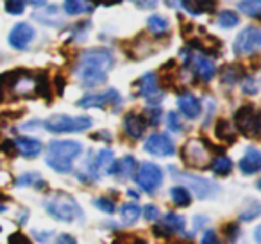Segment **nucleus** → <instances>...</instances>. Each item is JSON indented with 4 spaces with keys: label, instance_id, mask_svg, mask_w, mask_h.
<instances>
[{
    "label": "nucleus",
    "instance_id": "nucleus-9",
    "mask_svg": "<svg viewBox=\"0 0 261 244\" xmlns=\"http://www.w3.org/2000/svg\"><path fill=\"white\" fill-rule=\"evenodd\" d=\"M122 104V97L116 89H108V91H102V93H90V95H84L81 100H77V105L83 109H90V107H98V109H104V107H116V105Z\"/></svg>",
    "mask_w": 261,
    "mask_h": 244
},
{
    "label": "nucleus",
    "instance_id": "nucleus-31",
    "mask_svg": "<svg viewBox=\"0 0 261 244\" xmlns=\"http://www.w3.org/2000/svg\"><path fill=\"white\" fill-rule=\"evenodd\" d=\"M238 9L249 18H259L261 15V0H242Z\"/></svg>",
    "mask_w": 261,
    "mask_h": 244
},
{
    "label": "nucleus",
    "instance_id": "nucleus-29",
    "mask_svg": "<svg viewBox=\"0 0 261 244\" xmlns=\"http://www.w3.org/2000/svg\"><path fill=\"white\" fill-rule=\"evenodd\" d=\"M215 132H217L218 139L225 141V143H234V141H236L234 130H232V125L229 121H225V119H218Z\"/></svg>",
    "mask_w": 261,
    "mask_h": 244
},
{
    "label": "nucleus",
    "instance_id": "nucleus-46",
    "mask_svg": "<svg viewBox=\"0 0 261 244\" xmlns=\"http://www.w3.org/2000/svg\"><path fill=\"white\" fill-rule=\"evenodd\" d=\"M90 2V0H88ZM93 4H104V6H111V4H116V2H120V0H91Z\"/></svg>",
    "mask_w": 261,
    "mask_h": 244
},
{
    "label": "nucleus",
    "instance_id": "nucleus-1",
    "mask_svg": "<svg viewBox=\"0 0 261 244\" xmlns=\"http://www.w3.org/2000/svg\"><path fill=\"white\" fill-rule=\"evenodd\" d=\"M115 57L108 48H90L83 52L75 66V73L84 87H97L106 82Z\"/></svg>",
    "mask_w": 261,
    "mask_h": 244
},
{
    "label": "nucleus",
    "instance_id": "nucleus-22",
    "mask_svg": "<svg viewBox=\"0 0 261 244\" xmlns=\"http://www.w3.org/2000/svg\"><path fill=\"white\" fill-rule=\"evenodd\" d=\"M33 18L41 23H45V25H52V27H58L59 23H61V15H59L58 6H48V8L43 9V11L34 13Z\"/></svg>",
    "mask_w": 261,
    "mask_h": 244
},
{
    "label": "nucleus",
    "instance_id": "nucleus-5",
    "mask_svg": "<svg viewBox=\"0 0 261 244\" xmlns=\"http://www.w3.org/2000/svg\"><path fill=\"white\" fill-rule=\"evenodd\" d=\"M135 182L138 184V187L142 191L154 194L163 184V171L154 162H142L135 173Z\"/></svg>",
    "mask_w": 261,
    "mask_h": 244
},
{
    "label": "nucleus",
    "instance_id": "nucleus-45",
    "mask_svg": "<svg viewBox=\"0 0 261 244\" xmlns=\"http://www.w3.org/2000/svg\"><path fill=\"white\" fill-rule=\"evenodd\" d=\"M56 244H77V240L70 233H59L58 239H56Z\"/></svg>",
    "mask_w": 261,
    "mask_h": 244
},
{
    "label": "nucleus",
    "instance_id": "nucleus-23",
    "mask_svg": "<svg viewBox=\"0 0 261 244\" xmlns=\"http://www.w3.org/2000/svg\"><path fill=\"white\" fill-rule=\"evenodd\" d=\"M16 186L20 187H34V189H47V182L38 173H25L16 178Z\"/></svg>",
    "mask_w": 261,
    "mask_h": 244
},
{
    "label": "nucleus",
    "instance_id": "nucleus-13",
    "mask_svg": "<svg viewBox=\"0 0 261 244\" xmlns=\"http://www.w3.org/2000/svg\"><path fill=\"white\" fill-rule=\"evenodd\" d=\"M182 157L193 168H206L207 162H210V154H207V150L200 141L186 143L185 150H182Z\"/></svg>",
    "mask_w": 261,
    "mask_h": 244
},
{
    "label": "nucleus",
    "instance_id": "nucleus-11",
    "mask_svg": "<svg viewBox=\"0 0 261 244\" xmlns=\"http://www.w3.org/2000/svg\"><path fill=\"white\" fill-rule=\"evenodd\" d=\"M143 148H145V151H149L150 155H156V157H170V155L175 154L174 141L170 139L168 134H163V132L150 134V136L147 137Z\"/></svg>",
    "mask_w": 261,
    "mask_h": 244
},
{
    "label": "nucleus",
    "instance_id": "nucleus-38",
    "mask_svg": "<svg viewBox=\"0 0 261 244\" xmlns=\"http://www.w3.org/2000/svg\"><path fill=\"white\" fill-rule=\"evenodd\" d=\"M242 89H243V93H247V95H256L257 93L256 79H254V77H245L242 84Z\"/></svg>",
    "mask_w": 261,
    "mask_h": 244
},
{
    "label": "nucleus",
    "instance_id": "nucleus-19",
    "mask_svg": "<svg viewBox=\"0 0 261 244\" xmlns=\"http://www.w3.org/2000/svg\"><path fill=\"white\" fill-rule=\"evenodd\" d=\"M181 6L188 15L199 16L204 13H213L217 9V0H181Z\"/></svg>",
    "mask_w": 261,
    "mask_h": 244
},
{
    "label": "nucleus",
    "instance_id": "nucleus-41",
    "mask_svg": "<svg viewBox=\"0 0 261 244\" xmlns=\"http://www.w3.org/2000/svg\"><path fill=\"white\" fill-rule=\"evenodd\" d=\"M200 244H220L217 232H215V230H206V232L202 233V239H200Z\"/></svg>",
    "mask_w": 261,
    "mask_h": 244
},
{
    "label": "nucleus",
    "instance_id": "nucleus-30",
    "mask_svg": "<svg viewBox=\"0 0 261 244\" xmlns=\"http://www.w3.org/2000/svg\"><path fill=\"white\" fill-rule=\"evenodd\" d=\"M147 27H149L150 33L161 36V34H165L168 30V20L161 15H152V16H149V20H147Z\"/></svg>",
    "mask_w": 261,
    "mask_h": 244
},
{
    "label": "nucleus",
    "instance_id": "nucleus-28",
    "mask_svg": "<svg viewBox=\"0 0 261 244\" xmlns=\"http://www.w3.org/2000/svg\"><path fill=\"white\" fill-rule=\"evenodd\" d=\"M120 214H122V221L125 225H133V223L138 221L140 214H142V208L138 203H125L120 208Z\"/></svg>",
    "mask_w": 261,
    "mask_h": 244
},
{
    "label": "nucleus",
    "instance_id": "nucleus-18",
    "mask_svg": "<svg viewBox=\"0 0 261 244\" xmlns=\"http://www.w3.org/2000/svg\"><path fill=\"white\" fill-rule=\"evenodd\" d=\"M145 129H147V121L143 116L136 114V112H129L123 119V130L129 137L133 139H140V137L145 134Z\"/></svg>",
    "mask_w": 261,
    "mask_h": 244
},
{
    "label": "nucleus",
    "instance_id": "nucleus-20",
    "mask_svg": "<svg viewBox=\"0 0 261 244\" xmlns=\"http://www.w3.org/2000/svg\"><path fill=\"white\" fill-rule=\"evenodd\" d=\"M136 171V159L133 155H125L120 161H115L109 169V175L113 176H120V178H129L133 176Z\"/></svg>",
    "mask_w": 261,
    "mask_h": 244
},
{
    "label": "nucleus",
    "instance_id": "nucleus-36",
    "mask_svg": "<svg viewBox=\"0 0 261 244\" xmlns=\"http://www.w3.org/2000/svg\"><path fill=\"white\" fill-rule=\"evenodd\" d=\"M167 123H168V129H170L172 132H175V134L182 132V123H181V118H179L177 112H174V111L168 112Z\"/></svg>",
    "mask_w": 261,
    "mask_h": 244
},
{
    "label": "nucleus",
    "instance_id": "nucleus-32",
    "mask_svg": "<svg viewBox=\"0 0 261 244\" xmlns=\"http://www.w3.org/2000/svg\"><path fill=\"white\" fill-rule=\"evenodd\" d=\"M238 23H240V16L236 15L234 11H231V9L220 11V15H218V25H220L222 29H232V27H236Z\"/></svg>",
    "mask_w": 261,
    "mask_h": 244
},
{
    "label": "nucleus",
    "instance_id": "nucleus-37",
    "mask_svg": "<svg viewBox=\"0 0 261 244\" xmlns=\"http://www.w3.org/2000/svg\"><path fill=\"white\" fill-rule=\"evenodd\" d=\"M259 205L254 203V205H247V208L242 212V216H240V219L242 221H252V219H256L257 216H259Z\"/></svg>",
    "mask_w": 261,
    "mask_h": 244
},
{
    "label": "nucleus",
    "instance_id": "nucleus-33",
    "mask_svg": "<svg viewBox=\"0 0 261 244\" xmlns=\"http://www.w3.org/2000/svg\"><path fill=\"white\" fill-rule=\"evenodd\" d=\"M238 77H240L238 66H225L224 72H222V82L225 86H234L238 82Z\"/></svg>",
    "mask_w": 261,
    "mask_h": 244
},
{
    "label": "nucleus",
    "instance_id": "nucleus-25",
    "mask_svg": "<svg viewBox=\"0 0 261 244\" xmlns=\"http://www.w3.org/2000/svg\"><path fill=\"white\" fill-rule=\"evenodd\" d=\"M63 9L68 16L84 15V13H91V6L86 4L84 0H65L63 2Z\"/></svg>",
    "mask_w": 261,
    "mask_h": 244
},
{
    "label": "nucleus",
    "instance_id": "nucleus-47",
    "mask_svg": "<svg viewBox=\"0 0 261 244\" xmlns=\"http://www.w3.org/2000/svg\"><path fill=\"white\" fill-rule=\"evenodd\" d=\"M47 0H31V4L33 6H36V8H40V6H43Z\"/></svg>",
    "mask_w": 261,
    "mask_h": 244
},
{
    "label": "nucleus",
    "instance_id": "nucleus-24",
    "mask_svg": "<svg viewBox=\"0 0 261 244\" xmlns=\"http://www.w3.org/2000/svg\"><path fill=\"white\" fill-rule=\"evenodd\" d=\"M170 198L177 207H188L192 203V193L188 187L185 186H175L170 189Z\"/></svg>",
    "mask_w": 261,
    "mask_h": 244
},
{
    "label": "nucleus",
    "instance_id": "nucleus-15",
    "mask_svg": "<svg viewBox=\"0 0 261 244\" xmlns=\"http://www.w3.org/2000/svg\"><path fill=\"white\" fill-rule=\"evenodd\" d=\"M177 105L179 111L186 116L188 119H197L202 112V104L200 100L192 93H181L177 98Z\"/></svg>",
    "mask_w": 261,
    "mask_h": 244
},
{
    "label": "nucleus",
    "instance_id": "nucleus-26",
    "mask_svg": "<svg viewBox=\"0 0 261 244\" xmlns=\"http://www.w3.org/2000/svg\"><path fill=\"white\" fill-rule=\"evenodd\" d=\"M95 168H97V171H104L109 175V169H111L113 162H115V157H113V151L109 150V148H104V150H100L97 154V157H95Z\"/></svg>",
    "mask_w": 261,
    "mask_h": 244
},
{
    "label": "nucleus",
    "instance_id": "nucleus-6",
    "mask_svg": "<svg viewBox=\"0 0 261 244\" xmlns=\"http://www.w3.org/2000/svg\"><path fill=\"white\" fill-rule=\"evenodd\" d=\"M261 47V30L257 27L250 25L245 27L242 33L236 36L232 43V52L236 55H252Z\"/></svg>",
    "mask_w": 261,
    "mask_h": 244
},
{
    "label": "nucleus",
    "instance_id": "nucleus-42",
    "mask_svg": "<svg viewBox=\"0 0 261 244\" xmlns=\"http://www.w3.org/2000/svg\"><path fill=\"white\" fill-rule=\"evenodd\" d=\"M143 216H145V219H149V221H156V219H160V208H158L156 205H147V207L143 208Z\"/></svg>",
    "mask_w": 261,
    "mask_h": 244
},
{
    "label": "nucleus",
    "instance_id": "nucleus-48",
    "mask_svg": "<svg viewBox=\"0 0 261 244\" xmlns=\"http://www.w3.org/2000/svg\"><path fill=\"white\" fill-rule=\"evenodd\" d=\"M6 210V205H0V212H4Z\"/></svg>",
    "mask_w": 261,
    "mask_h": 244
},
{
    "label": "nucleus",
    "instance_id": "nucleus-39",
    "mask_svg": "<svg viewBox=\"0 0 261 244\" xmlns=\"http://www.w3.org/2000/svg\"><path fill=\"white\" fill-rule=\"evenodd\" d=\"M160 119H161V109L152 107V109H149V111H147V118H145L147 125L156 127L158 123H160Z\"/></svg>",
    "mask_w": 261,
    "mask_h": 244
},
{
    "label": "nucleus",
    "instance_id": "nucleus-44",
    "mask_svg": "<svg viewBox=\"0 0 261 244\" xmlns=\"http://www.w3.org/2000/svg\"><path fill=\"white\" fill-rule=\"evenodd\" d=\"M8 242L9 244H31V240H29V237L23 235L22 232H16V233H13V235L9 237Z\"/></svg>",
    "mask_w": 261,
    "mask_h": 244
},
{
    "label": "nucleus",
    "instance_id": "nucleus-14",
    "mask_svg": "<svg viewBox=\"0 0 261 244\" xmlns=\"http://www.w3.org/2000/svg\"><path fill=\"white\" fill-rule=\"evenodd\" d=\"M188 65L192 66L193 73H195L202 82H210L215 77V73H217V68H215L213 61L207 59L206 55H190Z\"/></svg>",
    "mask_w": 261,
    "mask_h": 244
},
{
    "label": "nucleus",
    "instance_id": "nucleus-16",
    "mask_svg": "<svg viewBox=\"0 0 261 244\" xmlns=\"http://www.w3.org/2000/svg\"><path fill=\"white\" fill-rule=\"evenodd\" d=\"M13 144H15L16 154L23 155V157H27V159L38 157V155L41 154V150H43L41 141L34 139V137H23V136L16 137V139L13 141Z\"/></svg>",
    "mask_w": 261,
    "mask_h": 244
},
{
    "label": "nucleus",
    "instance_id": "nucleus-7",
    "mask_svg": "<svg viewBox=\"0 0 261 244\" xmlns=\"http://www.w3.org/2000/svg\"><path fill=\"white\" fill-rule=\"evenodd\" d=\"M234 127L243 134V136L256 137L259 134V116L252 104L242 105L234 112Z\"/></svg>",
    "mask_w": 261,
    "mask_h": 244
},
{
    "label": "nucleus",
    "instance_id": "nucleus-12",
    "mask_svg": "<svg viewBox=\"0 0 261 244\" xmlns=\"http://www.w3.org/2000/svg\"><path fill=\"white\" fill-rule=\"evenodd\" d=\"M34 36H36V30L33 29V25L22 22V23H16L11 29L8 41L15 50H27V47L33 43Z\"/></svg>",
    "mask_w": 261,
    "mask_h": 244
},
{
    "label": "nucleus",
    "instance_id": "nucleus-21",
    "mask_svg": "<svg viewBox=\"0 0 261 244\" xmlns=\"http://www.w3.org/2000/svg\"><path fill=\"white\" fill-rule=\"evenodd\" d=\"M185 218L179 214H175V212H168L167 216H165V219L161 221L160 226H156V230H165V232H168L167 235H170V233H181L185 232Z\"/></svg>",
    "mask_w": 261,
    "mask_h": 244
},
{
    "label": "nucleus",
    "instance_id": "nucleus-17",
    "mask_svg": "<svg viewBox=\"0 0 261 244\" xmlns=\"http://www.w3.org/2000/svg\"><path fill=\"white\" fill-rule=\"evenodd\" d=\"M261 169V154L257 148L249 146L243 154V157L240 159V171L243 175H256Z\"/></svg>",
    "mask_w": 261,
    "mask_h": 244
},
{
    "label": "nucleus",
    "instance_id": "nucleus-2",
    "mask_svg": "<svg viewBox=\"0 0 261 244\" xmlns=\"http://www.w3.org/2000/svg\"><path fill=\"white\" fill-rule=\"evenodd\" d=\"M83 151V144L79 141H61L56 139L48 143L47 148V162L48 168L56 173H70L73 169V159H77Z\"/></svg>",
    "mask_w": 261,
    "mask_h": 244
},
{
    "label": "nucleus",
    "instance_id": "nucleus-43",
    "mask_svg": "<svg viewBox=\"0 0 261 244\" xmlns=\"http://www.w3.org/2000/svg\"><path fill=\"white\" fill-rule=\"evenodd\" d=\"M138 9H154L158 6V0H130Z\"/></svg>",
    "mask_w": 261,
    "mask_h": 244
},
{
    "label": "nucleus",
    "instance_id": "nucleus-10",
    "mask_svg": "<svg viewBox=\"0 0 261 244\" xmlns=\"http://www.w3.org/2000/svg\"><path fill=\"white\" fill-rule=\"evenodd\" d=\"M138 86V95L143 97L150 104V107H158L160 102L163 100V93L160 91V82H158L156 73L149 72L136 82Z\"/></svg>",
    "mask_w": 261,
    "mask_h": 244
},
{
    "label": "nucleus",
    "instance_id": "nucleus-3",
    "mask_svg": "<svg viewBox=\"0 0 261 244\" xmlns=\"http://www.w3.org/2000/svg\"><path fill=\"white\" fill-rule=\"evenodd\" d=\"M45 210L58 221L65 223H73V221H83L84 212L81 208V205L77 203V200L73 196H70L68 193H59L52 194L45 200Z\"/></svg>",
    "mask_w": 261,
    "mask_h": 244
},
{
    "label": "nucleus",
    "instance_id": "nucleus-4",
    "mask_svg": "<svg viewBox=\"0 0 261 244\" xmlns=\"http://www.w3.org/2000/svg\"><path fill=\"white\" fill-rule=\"evenodd\" d=\"M91 118L88 116H66L56 114L43 123V127L52 134H70V132H84L91 127Z\"/></svg>",
    "mask_w": 261,
    "mask_h": 244
},
{
    "label": "nucleus",
    "instance_id": "nucleus-27",
    "mask_svg": "<svg viewBox=\"0 0 261 244\" xmlns=\"http://www.w3.org/2000/svg\"><path fill=\"white\" fill-rule=\"evenodd\" d=\"M211 169H213L215 175L218 176H227L232 171V161L225 155H218L211 161Z\"/></svg>",
    "mask_w": 261,
    "mask_h": 244
},
{
    "label": "nucleus",
    "instance_id": "nucleus-35",
    "mask_svg": "<svg viewBox=\"0 0 261 244\" xmlns=\"http://www.w3.org/2000/svg\"><path fill=\"white\" fill-rule=\"evenodd\" d=\"M29 0H6V11L9 15H22Z\"/></svg>",
    "mask_w": 261,
    "mask_h": 244
},
{
    "label": "nucleus",
    "instance_id": "nucleus-8",
    "mask_svg": "<svg viewBox=\"0 0 261 244\" xmlns=\"http://www.w3.org/2000/svg\"><path fill=\"white\" fill-rule=\"evenodd\" d=\"M170 171H172V175H174V178L182 180V182H185L186 186H188L190 189H192L193 193L200 198V200L215 196V194L220 191L217 184H213L211 180L200 178V176H193V175H186V173H179V171H175L174 168H170Z\"/></svg>",
    "mask_w": 261,
    "mask_h": 244
},
{
    "label": "nucleus",
    "instance_id": "nucleus-34",
    "mask_svg": "<svg viewBox=\"0 0 261 244\" xmlns=\"http://www.w3.org/2000/svg\"><path fill=\"white\" fill-rule=\"evenodd\" d=\"M93 205L98 208V210L106 212V214H113V212L116 210V205L113 200H109L108 196H100V198H95Z\"/></svg>",
    "mask_w": 261,
    "mask_h": 244
},
{
    "label": "nucleus",
    "instance_id": "nucleus-40",
    "mask_svg": "<svg viewBox=\"0 0 261 244\" xmlns=\"http://www.w3.org/2000/svg\"><path fill=\"white\" fill-rule=\"evenodd\" d=\"M238 232H240V228H238V225H236V223H227V225L224 226L225 237H227L229 240H232V242L238 239Z\"/></svg>",
    "mask_w": 261,
    "mask_h": 244
}]
</instances>
